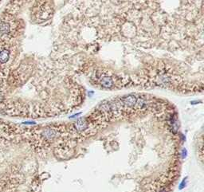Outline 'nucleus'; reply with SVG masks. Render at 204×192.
Returning <instances> with one entry per match:
<instances>
[{
	"label": "nucleus",
	"mask_w": 204,
	"mask_h": 192,
	"mask_svg": "<svg viewBox=\"0 0 204 192\" xmlns=\"http://www.w3.org/2000/svg\"><path fill=\"white\" fill-rule=\"evenodd\" d=\"M136 97L133 95H128L127 97H124L122 98V102L123 104L125 105L128 107H131V106H133L136 104Z\"/></svg>",
	"instance_id": "nucleus-1"
},
{
	"label": "nucleus",
	"mask_w": 204,
	"mask_h": 192,
	"mask_svg": "<svg viewBox=\"0 0 204 192\" xmlns=\"http://www.w3.org/2000/svg\"><path fill=\"white\" fill-rule=\"evenodd\" d=\"M113 84V81L110 77H104L101 80V85L105 88H110Z\"/></svg>",
	"instance_id": "nucleus-2"
},
{
	"label": "nucleus",
	"mask_w": 204,
	"mask_h": 192,
	"mask_svg": "<svg viewBox=\"0 0 204 192\" xmlns=\"http://www.w3.org/2000/svg\"><path fill=\"white\" fill-rule=\"evenodd\" d=\"M76 128H77V130L82 131V130H84V129H85V128H87V123L85 122V120L81 119V120H78V121L77 122V124H76Z\"/></svg>",
	"instance_id": "nucleus-3"
},
{
	"label": "nucleus",
	"mask_w": 204,
	"mask_h": 192,
	"mask_svg": "<svg viewBox=\"0 0 204 192\" xmlns=\"http://www.w3.org/2000/svg\"><path fill=\"white\" fill-rule=\"evenodd\" d=\"M56 134V131L53 130V129H51V128H49V129H46L45 131H44V136L46 137V138H49V139H51L53 138V136H55Z\"/></svg>",
	"instance_id": "nucleus-4"
},
{
	"label": "nucleus",
	"mask_w": 204,
	"mask_h": 192,
	"mask_svg": "<svg viewBox=\"0 0 204 192\" xmlns=\"http://www.w3.org/2000/svg\"><path fill=\"white\" fill-rule=\"evenodd\" d=\"M9 58V53L8 51L4 50L0 53V62H6L8 60Z\"/></svg>",
	"instance_id": "nucleus-5"
}]
</instances>
